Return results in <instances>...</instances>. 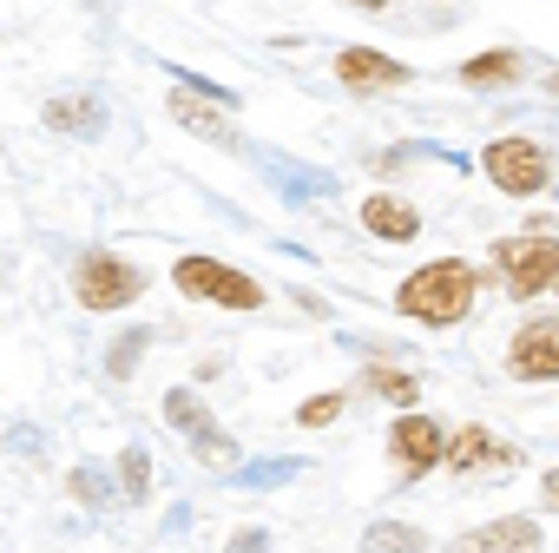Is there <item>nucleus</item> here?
<instances>
[{"instance_id":"f257e3e1","label":"nucleus","mask_w":559,"mask_h":553,"mask_svg":"<svg viewBox=\"0 0 559 553\" xmlns=\"http://www.w3.org/2000/svg\"><path fill=\"white\" fill-rule=\"evenodd\" d=\"M474 291H480V270L461 263V257H435L428 270H415L408 284L395 291V310L428 323V330H454L467 310H474Z\"/></svg>"},{"instance_id":"f03ea898","label":"nucleus","mask_w":559,"mask_h":553,"mask_svg":"<svg viewBox=\"0 0 559 553\" xmlns=\"http://www.w3.org/2000/svg\"><path fill=\"white\" fill-rule=\"evenodd\" d=\"M171 284H178L185 297L224 304V310H257V304H263V284H257V276H243V270H230L224 257H178Z\"/></svg>"},{"instance_id":"7ed1b4c3","label":"nucleus","mask_w":559,"mask_h":553,"mask_svg":"<svg viewBox=\"0 0 559 553\" xmlns=\"http://www.w3.org/2000/svg\"><path fill=\"white\" fill-rule=\"evenodd\" d=\"M493 263L507 270V291H513V297L552 291V276H559V237H552V224H533L526 237L493 244Z\"/></svg>"},{"instance_id":"20e7f679","label":"nucleus","mask_w":559,"mask_h":553,"mask_svg":"<svg viewBox=\"0 0 559 553\" xmlns=\"http://www.w3.org/2000/svg\"><path fill=\"white\" fill-rule=\"evenodd\" d=\"M480 172H487L493 191H507V198H539V191L552 185V158H546V145H533V139H493V145L480 152Z\"/></svg>"},{"instance_id":"39448f33","label":"nucleus","mask_w":559,"mask_h":553,"mask_svg":"<svg viewBox=\"0 0 559 553\" xmlns=\"http://www.w3.org/2000/svg\"><path fill=\"white\" fill-rule=\"evenodd\" d=\"M139 291H145V270L126 263V257H112V250H86L80 270H73V297L86 310H126Z\"/></svg>"},{"instance_id":"423d86ee","label":"nucleus","mask_w":559,"mask_h":553,"mask_svg":"<svg viewBox=\"0 0 559 553\" xmlns=\"http://www.w3.org/2000/svg\"><path fill=\"white\" fill-rule=\"evenodd\" d=\"M441 442H448V428H441L435 415H415V409L389 428V455L402 461V474H408V481H421V474L441 461Z\"/></svg>"},{"instance_id":"0eeeda50","label":"nucleus","mask_w":559,"mask_h":553,"mask_svg":"<svg viewBox=\"0 0 559 553\" xmlns=\"http://www.w3.org/2000/svg\"><path fill=\"white\" fill-rule=\"evenodd\" d=\"M441 461L454 468V474H500V468H513L520 461V448L513 442H500V435H487V428H461V435H448L441 442Z\"/></svg>"},{"instance_id":"6e6552de","label":"nucleus","mask_w":559,"mask_h":553,"mask_svg":"<svg viewBox=\"0 0 559 553\" xmlns=\"http://www.w3.org/2000/svg\"><path fill=\"white\" fill-rule=\"evenodd\" d=\"M204 106H237V93H224V86H178L165 113H171L185 132L211 139V145H230V119H224V113H204Z\"/></svg>"},{"instance_id":"1a4fd4ad","label":"nucleus","mask_w":559,"mask_h":553,"mask_svg":"<svg viewBox=\"0 0 559 553\" xmlns=\"http://www.w3.org/2000/svg\"><path fill=\"white\" fill-rule=\"evenodd\" d=\"M507 363H513V376H520V383H559V317L526 323V330L513 337Z\"/></svg>"},{"instance_id":"9d476101","label":"nucleus","mask_w":559,"mask_h":553,"mask_svg":"<svg viewBox=\"0 0 559 553\" xmlns=\"http://www.w3.org/2000/svg\"><path fill=\"white\" fill-rule=\"evenodd\" d=\"M336 80L356 86V93H376V86H402L408 67L389 60V54H376V47H349V54H336Z\"/></svg>"},{"instance_id":"9b49d317","label":"nucleus","mask_w":559,"mask_h":553,"mask_svg":"<svg viewBox=\"0 0 559 553\" xmlns=\"http://www.w3.org/2000/svg\"><path fill=\"white\" fill-rule=\"evenodd\" d=\"M362 231H369V237H382V244H415L421 211H415V204H402V198H389V191H376V198H362Z\"/></svg>"},{"instance_id":"f8f14e48","label":"nucleus","mask_w":559,"mask_h":553,"mask_svg":"<svg viewBox=\"0 0 559 553\" xmlns=\"http://www.w3.org/2000/svg\"><path fill=\"white\" fill-rule=\"evenodd\" d=\"M40 119H47L53 132H73V139H99V132H106V106H99L93 93H60V99L40 106Z\"/></svg>"},{"instance_id":"ddd939ff","label":"nucleus","mask_w":559,"mask_h":553,"mask_svg":"<svg viewBox=\"0 0 559 553\" xmlns=\"http://www.w3.org/2000/svg\"><path fill=\"white\" fill-rule=\"evenodd\" d=\"M546 533H539V520H526V514H507V520H487L480 533H467V546L474 553H533Z\"/></svg>"},{"instance_id":"4468645a","label":"nucleus","mask_w":559,"mask_h":553,"mask_svg":"<svg viewBox=\"0 0 559 553\" xmlns=\"http://www.w3.org/2000/svg\"><path fill=\"white\" fill-rule=\"evenodd\" d=\"M520 73H526V60H520V54H507V47H493V54H480V60H467V67H461V80H467V86H513Z\"/></svg>"},{"instance_id":"2eb2a0df","label":"nucleus","mask_w":559,"mask_h":553,"mask_svg":"<svg viewBox=\"0 0 559 553\" xmlns=\"http://www.w3.org/2000/svg\"><path fill=\"white\" fill-rule=\"evenodd\" d=\"M145 350H152V330H126V337L112 343V356H106V376H119V383H126V376L139 369V356H145Z\"/></svg>"},{"instance_id":"dca6fc26","label":"nucleus","mask_w":559,"mask_h":553,"mask_svg":"<svg viewBox=\"0 0 559 553\" xmlns=\"http://www.w3.org/2000/svg\"><path fill=\"white\" fill-rule=\"evenodd\" d=\"M165 422H171V428H185V435L211 428V415H204V402H198L191 389H171V396H165Z\"/></svg>"},{"instance_id":"f3484780","label":"nucleus","mask_w":559,"mask_h":553,"mask_svg":"<svg viewBox=\"0 0 559 553\" xmlns=\"http://www.w3.org/2000/svg\"><path fill=\"white\" fill-rule=\"evenodd\" d=\"M191 455H198V461H211V468H237V461H243V455H237V442H230V435H217V422L191 435Z\"/></svg>"},{"instance_id":"a211bd4d","label":"nucleus","mask_w":559,"mask_h":553,"mask_svg":"<svg viewBox=\"0 0 559 553\" xmlns=\"http://www.w3.org/2000/svg\"><path fill=\"white\" fill-rule=\"evenodd\" d=\"M119 494H126V501H145V494H152V461H145V448H126V455H119Z\"/></svg>"},{"instance_id":"6ab92c4d","label":"nucleus","mask_w":559,"mask_h":553,"mask_svg":"<svg viewBox=\"0 0 559 553\" xmlns=\"http://www.w3.org/2000/svg\"><path fill=\"white\" fill-rule=\"evenodd\" d=\"M362 546H382V553H415V546H421V533H415V527H402V520H376V527L362 533Z\"/></svg>"},{"instance_id":"aec40b11","label":"nucleus","mask_w":559,"mask_h":553,"mask_svg":"<svg viewBox=\"0 0 559 553\" xmlns=\"http://www.w3.org/2000/svg\"><path fill=\"white\" fill-rule=\"evenodd\" d=\"M297 474H304V461H250V468H237L243 487H284V481H297Z\"/></svg>"},{"instance_id":"412c9836","label":"nucleus","mask_w":559,"mask_h":553,"mask_svg":"<svg viewBox=\"0 0 559 553\" xmlns=\"http://www.w3.org/2000/svg\"><path fill=\"white\" fill-rule=\"evenodd\" d=\"M369 383H376V396H389V402H415V389H421V376H408V369H369Z\"/></svg>"},{"instance_id":"4be33fe9","label":"nucleus","mask_w":559,"mask_h":553,"mask_svg":"<svg viewBox=\"0 0 559 553\" xmlns=\"http://www.w3.org/2000/svg\"><path fill=\"white\" fill-rule=\"evenodd\" d=\"M336 415H343V396H317V402H304V409H297V422H304V428H330Z\"/></svg>"},{"instance_id":"5701e85b","label":"nucleus","mask_w":559,"mask_h":553,"mask_svg":"<svg viewBox=\"0 0 559 553\" xmlns=\"http://www.w3.org/2000/svg\"><path fill=\"white\" fill-rule=\"evenodd\" d=\"M73 494H80V501H106V474L80 468V474H73Z\"/></svg>"},{"instance_id":"b1692460","label":"nucleus","mask_w":559,"mask_h":553,"mask_svg":"<svg viewBox=\"0 0 559 553\" xmlns=\"http://www.w3.org/2000/svg\"><path fill=\"white\" fill-rule=\"evenodd\" d=\"M230 546H237V553H250V546H263V527H237V533H230Z\"/></svg>"},{"instance_id":"393cba45","label":"nucleus","mask_w":559,"mask_h":553,"mask_svg":"<svg viewBox=\"0 0 559 553\" xmlns=\"http://www.w3.org/2000/svg\"><path fill=\"white\" fill-rule=\"evenodd\" d=\"M539 501H546V507H559V468H552V474L539 481Z\"/></svg>"},{"instance_id":"a878e982","label":"nucleus","mask_w":559,"mask_h":553,"mask_svg":"<svg viewBox=\"0 0 559 553\" xmlns=\"http://www.w3.org/2000/svg\"><path fill=\"white\" fill-rule=\"evenodd\" d=\"M349 8H362V14H382V8H389V0H349Z\"/></svg>"},{"instance_id":"bb28decb","label":"nucleus","mask_w":559,"mask_h":553,"mask_svg":"<svg viewBox=\"0 0 559 553\" xmlns=\"http://www.w3.org/2000/svg\"><path fill=\"white\" fill-rule=\"evenodd\" d=\"M552 93H559V73H552Z\"/></svg>"},{"instance_id":"cd10ccee","label":"nucleus","mask_w":559,"mask_h":553,"mask_svg":"<svg viewBox=\"0 0 559 553\" xmlns=\"http://www.w3.org/2000/svg\"><path fill=\"white\" fill-rule=\"evenodd\" d=\"M552 291H559V276H552Z\"/></svg>"}]
</instances>
